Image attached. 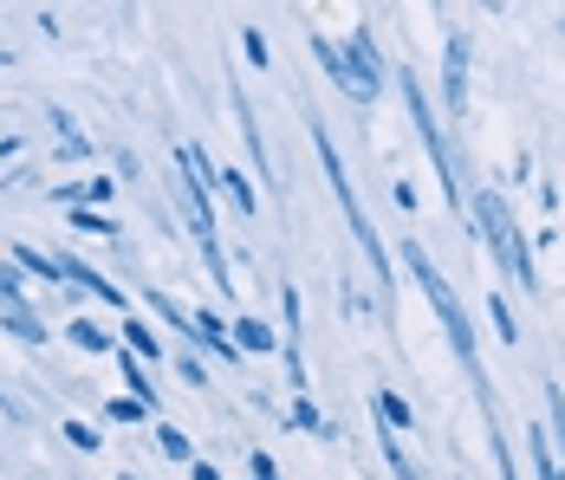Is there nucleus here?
Listing matches in <instances>:
<instances>
[{"instance_id": "obj_1", "label": "nucleus", "mask_w": 565, "mask_h": 480, "mask_svg": "<svg viewBox=\"0 0 565 480\" xmlns=\"http://www.w3.org/2000/svg\"><path fill=\"white\" fill-rule=\"evenodd\" d=\"M396 260H403V273L423 286V299L436 306V319H443V331H449V351L461 358V371H468V383H475V396L488 403V371H481V338H475V319H468V306L455 299V286L436 273V260L423 254V241H396Z\"/></svg>"}, {"instance_id": "obj_2", "label": "nucleus", "mask_w": 565, "mask_h": 480, "mask_svg": "<svg viewBox=\"0 0 565 480\" xmlns=\"http://www.w3.org/2000/svg\"><path fill=\"white\" fill-rule=\"evenodd\" d=\"M306 46H312V58L326 65V78H332L358 110H371L384 92H391V65H384V46H377V33H371V26H351L344 40L312 33Z\"/></svg>"}, {"instance_id": "obj_3", "label": "nucleus", "mask_w": 565, "mask_h": 480, "mask_svg": "<svg viewBox=\"0 0 565 480\" xmlns=\"http://www.w3.org/2000/svg\"><path fill=\"white\" fill-rule=\"evenodd\" d=\"M475 227H481V241H488V254H494V267L508 273L520 292H546L540 286V260H533V241H526V227L513 221L508 195L501 189H475Z\"/></svg>"}, {"instance_id": "obj_4", "label": "nucleus", "mask_w": 565, "mask_h": 480, "mask_svg": "<svg viewBox=\"0 0 565 480\" xmlns=\"http://www.w3.org/2000/svg\"><path fill=\"white\" fill-rule=\"evenodd\" d=\"M396 98L409 110V124H416V137H423V150L436 162V175H443V195H449V209L461 214V175H455V157H449V137H443V124H436V105H429V92H423V78L409 72V65H396L391 72Z\"/></svg>"}, {"instance_id": "obj_5", "label": "nucleus", "mask_w": 565, "mask_h": 480, "mask_svg": "<svg viewBox=\"0 0 565 480\" xmlns=\"http://www.w3.org/2000/svg\"><path fill=\"white\" fill-rule=\"evenodd\" d=\"M280 351H286V376H292V396H306V344H299V286H280Z\"/></svg>"}, {"instance_id": "obj_6", "label": "nucleus", "mask_w": 565, "mask_h": 480, "mask_svg": "<svg viewBox=\"0 0 565 480\" xmlns=\"http://www.w3.org/2000/svg\"><path fill=\"white\" fill-rule=\"evenodd\" d=\"M443 110L449 117L468 110V33H449L443 40Z\"/></svg>"}, {"instance_id": "obj_7", "label": "nucleus", "mask_w": 565, "mask_h": 480, "mask_svg": "<svg viewBox=\"0 0 565 480\" xmlns=\"http://www.w3.org/2000/svg\"><path fill=\"white\" fill-rule=\"evenodd\" d=\"M65 344H72V351H85V358H111V351H124V344H117V331H111V324H98V319H72V324H65Z\"/></svg>"}, {"instance_id": "obj_8", "label": "nucleus", "mask_w": 565, "mask_h": 480, "mask_svg": "<svg viewBox=\"0 0 565 480\" xmlns=\"http://www.w3.org/2000/svg\"><path fill=\"white\" fill-rule=\"evenodd\" d=\"M117 338H124V351H130L137 364H150V371L163 364V338H157V324H143L137 312H130V319L117 324Z\"/></svg>"}, {"instance_id": "obj_9", "label": "nucleus", "mask_w": 565, "mask_h": 480, "mask_svg": "<svg viewBox=\"0 0 565 480\" xmlns=\"http://www.w3.org/2000/svg\"><path fill=\"white\" fill-rule=\"evenodd\" d=\"M234 351H241V358H267V351H280V331L260 324L254 312H241V319H234Z\"/></svg>"}, {"instance_id": "obj_10", "label": "nucleus", "mask_w": 565, "mask_h": 480, "mask_svg": "<svg viewBox=\"0 0 565 480\" xmlns=\"http://www.w3.org/2000/svg\"><path fill=\"white\" fill-rule=\"evenodd\" d=\"M0 312H33V279L0 254Z\"/></svg>"}, {"instance_id": "obj_11", "label": "nucleus", "mask_w": 565, "mask_h": 480, "mask_svg": "<svg viewBox=\"0 0 565 480\" xmlns=\"http://www.w3.org/2000/svg\"><path fill=\"white\" fill-rule=\"evenodd\" d=\"M143 306H150V319H163L175 331V338H182V344H195V312H182V306H175L170 292H157V286H150V292H143Z\"/></svg>"}, {"instance_id": "obj_12", "label": "nucleus", "mask_w": 565, "mask_h": 480, "mask_svg": "<svg viewBox=\"0 0 565 480\" xmlns=\"http://www.w3.org/2000/svg\"><path fill=\"white\" fill-rule=\"evenodd\" d=\"M222 195L234 202L241 221H254V214H260V189H254V175H247V169H222Z\"/></svg>"}, {"instance_id": "obj_13", "label": "nucleus", "mask_w": 565, "mask_h": 480, "mask_svg": "<svg viewBox=\"0 0 565 480\" xmlns=\"http://www.w3.org/2000/svg\"><path fill=\"white\" fill-rule=\"evenodd\" d=\"M117 371H124V390H130V403H143V409L157 416V383H150V364H137L130 351H117Z\"/></svg>"}, {"instance_id": "obj_14", "label": "nucleus", "mask_w": 565, "mask_h": 480, "mask_svg": "<svg viewBox=\"0 0 565 480\" xmlns=\"http://www.w3.org/2000/svg\"><path fill=\"white\" fill-rule=\"evenodd\" d=\"M371 409H377V423L391 428V435H409V428H416V409H409L396 390H371Z\"/></svg>"}, {"instance_id": "obj_15", "label": "nucleus", "mask_w": 565, "mask_h": 480, "mask_svg": "<svg viewBox=\"0 0 565 480\" xmlns=\"http://www.w3.org/2000/svg\"><path fill=\"white\" fill-rule=\"evenodd\" d=\"M488 324L501 331V344H508V351L526 338V331H520V319H513V299H508V292H488Z\"/></svg>"}, {"instance_id": "obj_16", "label": "nucleus", "mask_w": 565, "mask_h": 480, "mask_svg": "<svg viewBox=\"0 0 565 480\" xmlns=\"http://www.w3.org/2000/svg\"><path fill=\"white\" fill-rule=\"evenodd\" d=\"M157 455H163V461H182V468H195V441H189L175 423H157Z\"/></svg>"}, {"instance_id": "obj_17", "label": "nucleus", "mask_w": 565, "mask_h": 480, "mask_svg": "<svg viewBox=\"0 0 565 480\" xmlns=\"http://www.w3.org/2000/svg\"><path fill=\"white\" fill-rule=\"evenodd\" d=\"M65 221H72V234H98V241H117V234H124L117 214H105V209H72Z\"/></svg>"}, {"instance_id": "obj_18", "label": "nucleus", "mask_w": 565, "mask_h": 480, "mask_svg": "<svg viewBox=\"0 0 565 480\" xmlns=\"http://www.w3.org/2000/svg\"><path fill=\"white\" fill-rule=\"evenodd\" d=\"M0 331H13L20 344H53V331L40 324V312H0Z\"/></svg>"}, {"instance_id": "obj_19", "label": "nucleus", "mask_w": 565, "mask_h": 480, "mask_svg": "<svg viewBox=\"0 0 565 480\" xmlns=\"http://www.w3.org/2000/svg\"><path fill=\"white\" fill-rule=\"evenodd\" d=\"M286 428H306V435H332V423L319 416V403H312V396H292V409H286Z\"/></svg>"}, {"instance_id": "obj_20", "label": "nucleus", "mask_w": 565, "mask_h": 480, "mask_svg": "<svg viewBox=\"0 0 565 480\" xmlns=\"http://www.w3.org/2000/svg\"><path fill=\"white\" fill-rule=\"evenodd\" d=\"M175 376H182V383H195V390H209V383H215V376H209V358H202L195 344H182V351H175Z\"/></svg>"}, {"instance_id": "obj_21", "label": "nucleus", "mask_w": 565, "mask_h": 480, "mask_svg": "<svg viewBox=\"0 0 565 480\" xmlns=\"http://www.w3.org/2000/svg\"><path fill=\"white\" fill-rule=\"evenodd\" d=\"M546 390V435H553V448L565 455V390L559 383H540Z\"/></svg>"}, {"instance_id": "obj_22", "label": "nucleus", "mask_w": 565, "mask_h": 480, "mask_svg": "<svg viewBox=\"0 0 565 480\" xmlns=\"http://www.w3.org/2000/svg\"><path fill=\"white\" fill-rule=\"evenodd\" d=\"M241 58H247L254 72H267V65H274V46H267V33H260V26H241Z\"/></svg>"}, {"instance_id": "obj_23", "label": "nucleus", "mask_w": 565, "mask_h": 480, "mask_svg": "<svg viewBox=\"0 0 565 480\" xmlns=\"http://www.w3.org/2000/svg\"><path fill=\"white\" fill-rule=\"evenodd\" d=\"M58 435H65L78 455H98V448H105V435H98L92 423H78V416H65V428H58Z\"/></svg>"}, {"instance_id": "obj_24", "label": "nucleus", "mask_w": 565, "mask_h": 480, "mask_svg": "<svg viewBox=\"0 0 565 480\" xmlns=\"http://www.w3.org/2000/svg\"><path fill=\"white\" fill-rule=\"evenodd\" d=\"M105 423H150V409H143V403H130V396H111V403H105Z\"/></svg>"}, {"instance_id": "obj_25", "label": "nucleus", "mask_w": 565, "mask_h": 480, "mask_svg": "<svg viewBox=\"0 0 565 480\" xmlns=\"http://www.w3.org/2000/svg\"><path fill=\"white\" fill-rule=\"evenodd\" d=\"M111 195H117L111 175H85V209H111Z\"/></svg>"}, {"instance_id": "obj_26", "label": "nucleus", "mask_w": 565, "mask_h": 480, "mask_svg": "<svg viewBox=\"0 0 565 480\" xmlns=\"http://www.w3.org/2000/svg\"><path fill=\"white\" fill-rule=\"evenodd\" d=\"M247 480H280V461H274L267 448H254V455H247Z\"/></svg>"}, {"instance_id": "obj_27", "label": "nucleus", "mask_w": 565, "mask_h": 480, "mask_svg": "<svg viewBox=\"0 0 565 480\" xmlns=\"http://www.w3.org/2000/svg\"><path fill=\"white\" fill-rule=\"evenodd\" d=\"M58 162H92V143H85V137H65V143H58Z\"/></svg>"}, {"instance_id": "obj_28", "label": "nucleus", "mask_w": 565, "mask_h": 480, "mask_svg": "<svg viewBox=\"0 0 565 480\" xmlns=\"http://www.w3.org/2000/svg\"><path fill=\"white\" fill-rule=\"evenodd\" d=\"M344 312H358V319H364V312H371V299H364V292H358V279H344Z\"/></svg>"}, {"instance_id": "obj_29", "label": "nucleus", "mask_w": 565, "mask_h": 480, "mask_svg": "<svg viewBox=\"0 0 565 480\" xmlns=\"http://www.w3.org/2000/svg\"><path fill=\"white\" fill-rule=\"evenodd\" d=\"M20 150H26V137H20V130H7V137H0V162L20 157Z\"/></svg>"}, {"instance_id": "obj_30", "label": "nucleus", "mask_w": 565, "mask_h": 480, "mask_svg": "<svg viewBox=\"0 0 565 480\" xmlns=\"http://www.w3.org/2000/svg\"><path fill=\"white\" fill-rule=\"evenodd\" d=\"M20 416H26V409H20V403H13V396L0 390V423H20Z\"/></svg>"}, {"instance_id": "obj_31", "label": "nucleus", "mask_w": 565, "mask_h": 480, "mask_svg": "<svg viewBox=\"0 0 565 480\" xmlns=\"http://www.w3.org/2000/svg\"><path fill=\"white\" fill-rule=\"evenodd\" d=\"M189 474H195V480H222V468H215V461H202V455H195V468H189Z\"/></svg>"}, {"instance_id": "obj_32", "label": "nucleus", "mask_w": 565, "mask_h": 480, "mask_svg": "<svg viewBox=\"0 0 565 480\" xmlns=\"http://www.w3.org/2000/svg\"><path fill=\"white\" fill-rule=\"evenodd\" d=\"M117 480H143V474H117Z\"/></svg>"}]
</instances>
